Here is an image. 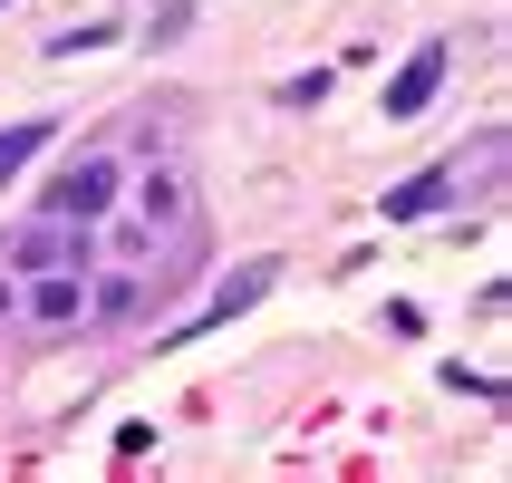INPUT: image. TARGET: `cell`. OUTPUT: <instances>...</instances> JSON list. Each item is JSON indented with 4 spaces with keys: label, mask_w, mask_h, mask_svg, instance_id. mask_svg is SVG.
<instances>
[{
    "label": "cell",
    "mask_w": 512,
    "mask_h": 483,
    "mask_svg": "<svg viewBox=\"0 0 512 483\" xmlns=\"http://www.w3.org/2000/svg\"><path fill=\"white\" fill-rule=\"evenodd\" d=\"M107 203H116V155H78V165L49 184V203H39V213H58V223H97Z\"/></svg>",
    "instance_id": "obj_1"
},
{
    "label": "cell",
    "mask_w": 512,
    "mask_h": 483,
    "mask_svg": "<svg viewBox=\"0 0 512 483\" xmlns=\"http://www.w3.org/2000/svg\"><path fill=\"white\" fill-rule=\"evenodd\" d=\"M484 165H503V155H484ZM484 165H474V174H484ZM474 174H464V155H445V165H426L416 184H397V194H387V223H416V213H445V203H455L464 184H474Z\"/></svg>",
    "instance_id": "obj_2"
},
{
    "label": "cell",
    "mask_w": 512,
    "mask_h": 483,
    "mask_svg": "<svg viewBox=\"0 0 512 483\" xmlns=\"http://www.w3.org/2000/svg\"><path fill=\"white\" fill-rule=\"evenodd\" d=\"M10 261H20V271H68V261H97V242H87V223H58V213H39V223L10 242Z\"/></svg>",
    "instance_id": "obj_3"
},
{
    "label": "cell",
    "mask_w": 512,
    "mask_h": 483,
    "mask_svg": "<svg viewBox=\"0 0 512 483\" xmlns=\"http://www.w3.org/2000/svg\"><path fill=\"white\" fill-rule=\"evenodd\" d=\"M445 58H455V49H445V39H426V49L406 58L397 78H387V97H377V107L397 116V126H406V116H426V107H435V87H445Z\"/></svg>",
    "instance_id": "obj_4"
},
{
    "label": "cell",
    "mask_w": 512,
    "mask_h": 483,
    "mask_svg": "<svg viewBox=\"0 0 512 483\" xmlns=\"http://www.w3.org/2000/svg\"><path fill=\"white\" fill-rule=\"evenodd\" d=\"M29 319H39V329H68V319H87V261H68V271H39V290H29Z\"/></svg>",
    "instance_id": "obj_5"
},
{
    "label": "cell",
    "mask_w": 512,
    "mask_h": 483,
    "mask_svg": "<svg viewBox=\"0 0 512 483\" xmlns=\"http://www.w3.org/2000/svg\"><path fill=\"white\" fill-rule=\"evenodd\" d=\"M136 213L155 232H194V194H184V174H145V184H136Z\"/></svg>",
    "instance_id": "obj_6"
},
{
    "label": "cell",
    "mask_w": 512,
    "mask_h": 483,
    "mask_svg": "<svg viewBox=\"0 0 512 483\" xmlns=\"http://www.w3.org/2000/svg\"><path fill=\"white\" fill-rule=\"evenodd\" d=\"M261 290H271V261H252L242 281H223L213 300H203V319H194V329H232V319H242V310L261 300ZM194 329H174V339H194Z\"/></svg>",
    "instance_id": "obj_7"
},
{
    "label": "cell",
    "mask_w": 512,
    "mask_h": 483,
    "mask_svg": "<svg viewBox=\"0 0 512 483\" xmlns=\"http://www.w3.org/2000/svg\"><path fill=\"white\" fill-rule=\"evenodd\" d=\"M29 155H49V126H0V184H10Z\"/></svg>",
    "instance_id": "obj_8"
},
{
    "label": "cell",
    "mask_w": 512,
    "mask_h": 483,
    "mask_svg": "<svg viewBox=\"0 0 512 483\" xmlns=\"http://www.w3.org/2000/svg\"><path fill=\"white\" fill-rule=\"evenodd\" d=\"M319 97H329V68H310V78H290V87H281V107H319Z\"/></svg>",
    "instance_id": "obj_9"
},
{
    "label": "cell",
    "mask_w": 512,
    "mask_h": 483,
    "mask_svg": "<svg viewBox=\"0 0 512 483\" xmlns=\"http://www.w3.org/2000/svg\"><path fill=\"white\" fill-rule=\"evenodd\" d=\"M0 319H10V271H0Z\"/></svg>",
    "instance_id": "obj_10"
},
{
    "label": "cell",
    "mask_w": 512,
    "mask_h": 483,
    "mask_svg": "<svg viewBox=\"0 0 512 483\" xmlns=\"http://www.w3.org/2000/svg\"><path fill=\"white\" fill-rule=\"evenodd\" d=\"M0 10H10V0H0Z\"/></svg>",
    "instance_id": "obj_11"
}]
</instances>
